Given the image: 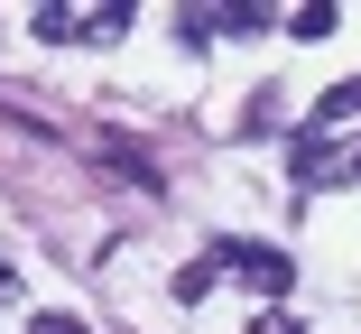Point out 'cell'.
Instances as JSON below:
<instances>
[{
    "mask_svg": "<svg viewBox=\"0 0 361 334\" xmlns=\"http://www.w3.org/2000/svg\"><path fill=\"white\" fill-rule=\"evenodd\" d=\"M250 334H306V325H297V316H259Z\"/></svg>",
    "mask_w": 361,
    "mask_h": 334,
    "instance_id": "8",
    "label": "cell"
},
{
    "mask_svg": "<svg viewBox=\"0 0 361 334\" xmlns=\"http://www.w3.org/2000/svg\"><path fill=\"white\" fill-rule=\"evenodd\" d=\"M102 158H111V167H121V177H130V186H158V167H149V158H139V149H130V140H102Z\"/></svg>",
    "mask_w": 361,
    "mask_h": 334,
    "instance_id": "4",
    "label": "cell"
},
{
    "mask_svg": "<svg viewBox=\"0 0 361 334\" xmlns=\"http://www.w3.org/2000/svg\"><path fill=\"white\" fill-rule=\"evenodd\" d=\"M213 279H223L213 260H195V270H176V306H204V297H213Z\"/></svg>",
    "mask_w": 361,
    "mask_h": 334,
    "instance_id": "5",
    "label": "cell"
},
{
    "mask_svg": "<svg viewBox=\"0 0 361 334\" xmlns=\"http://www.w3.org/2000/svg\"><path fill=\"white\" fill-rule=\"evenodd\" d=\"M0 288H10V270H0Z\"/></svg>",
    "mask_w": 361,
    "mask_h": 334,
    "instance_id": "9",
    "label": "cell"
},
{
    "mask_svg": "<svg viewBox=\"0 0 361 334\" xmlns=\"http://www.w3.org/2000/svg\"><path fill=\"white\" fill-rule=\"evenodd\" d=\"M334 28H343V10H334V0H306V10H287V37H306V47H315V37H334Z\"/></svg>",
    "mask_w": 361,
    "mask_h": 334,
    "instance_id": "3",
    "label": "cell"
},
{
    "mask_svg": "<svg viewBox=\"0 0 361 334\" xmlns=\"http://www.w3.org/2000/svg\"><path fill=\"white\" fill-rule=\"evenodd\" d=\"M28 334H93V325H84V316H65V306H37Z\"/></svg>",
    "mask_w": 361,
    "mask_h": 334,
    "instance_id": "7",
    "label": "cell"
},
{
    "mask_svg": "<svg viewBox=\"0 0 361 334\" xmlns=\"http://www.w3.org/2000/svg\"><path fill=\"white\" fill-rule=\"evenodd\" d=\"M204 260H213V270H232L241 288H259V297H287V279H297V270H287V251H269V241H232V232L213 241Z\"/></svg>",
    "mask_w": 361,
    "mask_h": 334,
    "instance_id": "1",
    "label": "cell"
},
{
    "mask_svg": "<svg viewBox=\"0 0 361 334\" xmlns=\"http://www.w3.org/2000/svg\"><path fill=\"white\" fill-rule=\"evenodd\" d=\"M121 28H130V10H93V19H75V37H84V47H111Z\"/></svg>",
    "mask_w": 361,
    "mask_h": 334,
    "instance_id": "6",
    "label": "cell"
},
{
    "mask_svg": "<svg viewBox=\"0 0 361 334\" xmlns=\"http://www.w3.org/2000/svg\"><path fill=\"white\" fill-rule=\"evenodd\" d=\"M287 177H297L306 195H315V186H361V140H315V130H306Z\"/></svg>",
    "mask_w": 361,
    "mask_h": 334,
    "instance_id": "2",
    "label": "cell"
}]
</instances>
